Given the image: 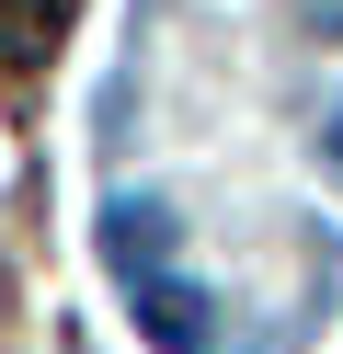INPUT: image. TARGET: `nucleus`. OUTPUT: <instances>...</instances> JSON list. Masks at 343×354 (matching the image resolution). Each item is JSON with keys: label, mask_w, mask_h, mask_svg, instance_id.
Returning a JSON list of instances; mask_svg holds the SVG:
<instances>
[{"label": "nucleus", "mask_w": 343, "mask_h": 354, "mask_svg": "<svg viewBox=\"0 0 343 354\" xmlns=\"http://www.w3.org/2000/svg\"><path fill=\"white\" fill-rule=\"evenodd\" d=\"M103 263L114 274H172V206H160V194H126V206L103 217Z\"/></svg>", "instance_id": "nucleus-1"}, {"label": "nucleus", "mask_w": 343, "mask_h": 354, "mask_svg": "<svg viewBox=\"0 0 343 354\" xmlns=\"http://www.w3.org/2000/svg\"><path fill=\"white\" fill-rule=\"evenodd\" d=\"M137 331L172 343V354H195L206 343V286L195 274H137Z\"/></svg>", "instance_id": "nucleus-2"}, {"label": "nucleus", "mask_w": 343, "mask_h": 354, "mask_svg": "<svg viewBox=\"0 0 343 354\" xmlns=\"http://www.w3.org/2000/svg\"><path fill=\"white\" fill-rule=\"evenodd\" d=\"M35 46H46V12L35 0H0V69H23Z\"/></svg>", "instance_id": "nucleus-3"}]
</instances>
